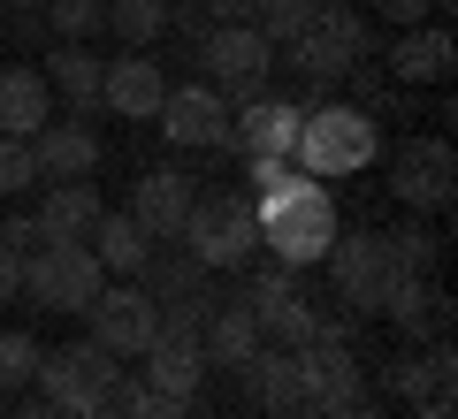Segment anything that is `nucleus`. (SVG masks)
Segmentation results:
<instances>
[{"label":"nucleus","mask_w":458,"mask_h":419,"mask_svg":"<svg viewBox=\"0 0 458 419\" xmlns=\"http://www.w3.org/2000/svg\"><path fill=\"white\" fill-rule=\"evenodd\" d=\"M252 214H260V252H276V267H321L328 244L344 237L336 198H328V183H313V176H291L283 191L252 198Z\"/></svg>","instance_id":"1"},{"label":"nucleus","mask_w":458,"mask_h":419,"mask_svg":"<svg viewBox=\"0 0 458 419\" xmlns=\"http://www.w3.org/2000/svg\"><path fill=\"white\" fill-rule=\"evenodd\" d=\"M382 161V122L367 107H352V99H321V107H306V122H298L291 138V168L313 183H344L360 176V168Z\"/></svg>","instance_id":"2"},{"label":"nucleus","mask_w":458,"mask_h":419,"mask_svg":"<svg viewBox=\"0 0 458 419\" xmlns=\"http://www.w3.org/2000/svg\"><path fill=\"white\" fill-rule=\"evenodd\" d=\"M176 244L207 274H245L252 259H260V214H252L245 191H199L191 198V222H183Z\"/></svg>","instance_id":"3"},{"label":"nucleus","mask_w":458,"mask_h":419,"mask_svg":"<svg viewBox=\"0 0 458 419\" xmlns=\"http://www.w3.org/2000/svg\"><path fill=\"white\" fill-rule=\"evenodd\" d=\"M367 46H375V31H367V16L352 8V0H313L306 31H298L283 54L298 62V77H306V84L336 92V84H344V69H352V62H367Z\"/></svg>","instance_id":"4"},{"label":"nucleus","mask_w":458,"mask_h":419,"mask_svg":"<svg viewBox=\"0 0 458 419\" xmlns=\"http://www.w3.org/2000/svg\"><path fill=\"white\" fill-rule=\"evenodd\" d=\"M321 267L336 274V297H344L352 313H390L397 282H405V267H397V244H390V229H352V237H336Z\"/></svg>","instance_id":"5"},{"label":"nucleus","mask_w":458,"mask_h":419,"mask_svg":"<svg viewBox=\"0 0 458 419\" xmlns=\"http://www.w3.org/2000/svg\"><path fill=\"white\" fill-rule=\"evenodd\" d=\"M131 282L153 297L161 328H183V336H199V328H207V313L222 306V297H214V274L199 267L191 252H161V244H153V259L131 274Z\"/></svg>","instance_id":"6"},{"label":"nucleus","mask_w":458,"mask_h":419,"mask_svg":"<svg viewBox=\"0 0 458 419\" xmlns=\"http://www.w3.org/2000/svg\"><path fill=\"white\" fill-rule=\"evenodd\" d=\"M199 69H207V84L229 99V107H245V99H260L267 92V69H276V46H267L252 23H214L207 38H199V54H191Z\"/></svg>","instance_id":"7"},{"label":"nucleus","mask_w":458,"mask_h":419,"mask_svg":"<svg viewBox=\"0 0 458 419\" xmlns=\"http://www.w3.org/2000/svg\"><path fill=\"white\" fill-rule=\"evenodd\" d=\"M99 282H107V267L92 259V244H38L31 259H23V297L47 313H77L99 297Z\"/></svg>","instance_id":"8"},{"label":"nucleus","mask_w":458,"mask_h":419,"mask_svg":"<svg viewBox=\"0 0 458 419\" xmlns=\"http://www.w3.org/2000/svg\"><path fill=\"white\" fill-rule=\"evenodd\" d=\"M123 373V358H107L92 336H77V343H54V351H38V373L31 381L47 389V412H84V404H99L107 397V381Z\"/></svg>","instance_id":"9"},{"label":"nucleus","mask_w":458,"mask_h":419,"mask_svg":"<svg viewBox=\"0 0 458 419\" xmlns=\"http://www.w3.org/2000/svg\"><path fill=\"white\" fill-rule=\"evenodd\" d=\"M245 306H252V321H260V336H267V343H283V351L313 343V336H321V321H328V313L306 297L298 267H260V274L245 282Z\"/></svg>","instance_id":"10"},{"label":"nucleus","mask_w":458,"mask_h":419,"mask_svg":"<svg viewBox=\"0 0 458 419\" xmlns=\"http://www.w3.org/2000/svg\"><path fill=\"white\" fill-rule=\"evenodd\" d=\"M298 366H306V397L321 404V412L367 404V366H360V351H352V328L344 321H321V336L298 343Z\"/></svg>","instance_id":"11"},{"label":"nucleus","mask_w":458,"mask_h":419,"mask_svg":"<svg viewBox=\"0 0 458 419\" xmlns=\"http://www.w3.org/2000/svg\"><path fill=\"white\" fill-rule=\"evenodd\" d=\"M84 328H92V343H99L107 358L131 366V358L161 336V313H153V297L138 290V282H99V297L84 306Z\"/></svg>","instance_id":"12"},{"label":"nucleus","mask_w":458,"mask_h":419,"mask_svg":"<svg viewBox=\"0 0 458 419\" xmlns=\"http://www.w3.org/2000/svg\"><path fill=\"white\" fill-rule=\"evenodd\" d=\"M451 191H458L451 138H412V146L390 161V198L405 214H443V206H451Z\"/></svg>","instance_id":"13"},{"label":"nucleus","mask_w":458,"mask_h":419,"mask_svg":"<svg viewBox=\"0 0 458 419\" xmlns=\"http://www.w3.org/2000/svg\"><path fill=\"white\" fill-rule=\"evenodd\" d=\"M298 122H306V107H298V99L260 92V99H245V107H229V138H222V146L237 153V161H291Z\"/></svg>","instance_id":"14"},{"label":"nucleus","mask_w":458,"mask_h":419,"mask_svg":"<svg viewBox=\"0 0 458 419\" xmlns=\"http://www.w3.org/2000/svg\"><path fill=\"white\" fill-rule=\"evenodd\" d=\"M161 138L176 153H214L229 138V99L214 92V84H168V99H161Z\"/></svg>","instance_id":"15"},{"label":"nucleus","mask_w":458,"mask_h":419,"mask_svg":"<svg viewBox=\"0 0 458 419\" xmlns=\"http://www.w3.org/2000/svg\"><path fill=\"white\" fill-rule=\"evenodd\" d=\"M161 99H168V69L153 62V46H123V62L99 69V107L123 122H153Z\"/></svg>","instance_id":"16"},{"label":"nucleus","mask_w":458,"mask_h":419,"mask_svg":"<svg viewBox=\"0 0 458 419\" xmlns=\"http://www.w3.org/2000/svg\"><path fill=\"white\" fill-rule=\"evenodd\" d=\"M207 351H199V336H183V328H161V336L138 351V381L153 389V397H176V404H199V389H207Z\"/></svg>","instance_id":"17"},{"label":"nucleus","mask_w":458,"mask_h":419,"mask_svg":"<svg viewBox=\"0 0 458 419\" xmlns=\"http://www.w3.org/2000/svg\"><path fill=\"white\" fill-rule=\"evenodd\" d=\"M191 198H199V176H183V168H153V176H138V191H131L123 214H131L153 244H176L183 222H191Z\"/></svg>","instance_id":"18"},{"label":"nucleus","mask_w":458,"mask_h":419,"mask_svg":"<svg viewBox=\"0 0 458 419\" xmlns=\"http://www.w3.org/2000/svg\"><path fill=\"white\" fill-rule=\"evenodd\" d=\"M237 381H245V397L260 404L267 419H298L306 412V366H298V351H283V343H260V351L237 366Z\"/></svg>","instance_id":"19"},{"label":"nucleus","mask_w":458,"mask_h":419,"mask_svg":"<svg viewBox=\"0 0 458 419\" xmlns=\"http://www.w3.org/2000/svg\"><path fill=\"white\" fill-rule=\"evenodd\" d=\"M31 153H38V176L47 183H92L99 176V130L77 122V114H54L31 138Z\"/></svg>","instance_id":"20"},{"label":"nucleus","mask_w":458,"mask_h":419,"mask_svg":"<svg viewBox=\"0 0 458 419\" xmlns=\"http://www.w3.org/2000/svg\"><path fill=\"white\" fill-rule=\"evenodd\" d=\"M451 62H458V46H451V31L443 23H412V31H397L390 38V54H382V69H390V84H443L451 77Z\"/></svg>","instance_id":"21"},{"label":"nucleus","mask_w":458,"mask_h":419,"mask_svg":"<svg viewBox=\"0 0 458 419\" xmlns=\"http://www.w3.org/2000/svg\"><path fill=\"white\" fill-rule=\"evenodd\" d=\"M99 54L84 46V38H62V46L47 54V84H54V114H77V122H92L99 114Z\"/></svg>","instance_id":"22"},{"label":"nucleus","mask_w":458,"mask_h":419,"mask_svg":"<svg viewBox=\"0 0 458 419\" xmlns=\"http://www.w3.org/2000/svg\"><path fill=\"white\" fill-rule=\"evenodd\" d=\"M458 381V358H451V336L443 343H405V351L382 366V389H390L397 404H420V397H443V389Z\"/></svg>","instance_id":"23"},{"label":"nucleus","mask_w":458,"mask_h":419,"mask_svg":"<svg viewBox=\"0 0 458 419\" xmlns=\"http://www.w3.org/2000/svg\"><path fill=\"white\" fill-rule=\"evenodd\" d=\"M47 122H54V84H47V69L8 62V69H0V138H38Z\"/></svg>","instance_id":"24"},{"label":"nucleus","mask_w":458,"mask_h":419,"mask_svg":"<svg viewBox=\"0 0 458 419\" xmlns=\"http://www.w3.org/2000/svg\"><path fill=\"white\" fill-rule=\"evenodd\" d=\"M390 321L405 328V343H443L451 336V297H443L436 274H405L390 297Z\"/></svg>","instance_id":"25"},{"label":"nucleus","mask_w":458,"mask_h":419,"mask_svg":"<svg viewBox=\"0 0 458 419\" xmlns=\"http://www.w3.org/2000/svg\"><path fill=\"white\" fill-rule=\"evenodd\" d=\"M99 214H107V198H99L92 183H54L47 206H38L31 222H38V237H47V244H84L99 229Z\"/></svg>","instance_id":"26"},{"label":"nucleus","mask_w":458,"mask_h":419,"mask_svg":"<svg viewBox=\"0 0 458 419\" xmlns=\"http://www.w3.org/2000/svg\"><path fill=\"white\" fill-rule=\"evenodd\" d=\"M260 343H267V336H260V321H252V306H214L207 328H199V351H207V366H229V373L245 366Z\"/></svg>","instance_id":"27"},{"label":"nucleus","mask_w":458,"mask_h":419,"mask_svg":"<svg viewBox=\"0 0 458 419\" xmlns=\"http://www.w3.org/2000/svg\"><path fill=\"white\" fill-rule=\"evenodd\" d=\"M84 244H92V259H99V267L114 274V282H131V274H138V267L153 259V237H146V229L131 222V214H99V229H92Z\"/></svg>","instance_id":"28"},{"label":"nucleus","mask_w":458,"mask_h":419,"mask_svg":"<svg viewBox=\"0 0 458 419\" xmlns=\"http://www.w3.org/2000/svg\"><path fill=\"white\" fill-rule=\"evenodd\" d=\"M107 31L123 46H153L168 31V0H107Z\"/></svg>","instance_id":"29"},{"label":"nucleus","mask_w":458,"mask_h":419,"mask_svg":"<svg viewBox=\"0 0 458 419\" xmlns=\"http://www.w3.org/2000/svg\"><path fill=\"white\" fill-rule=\"evenodd\" d=\"M306 16H313V0H252V31H260L276 54L306 31Z\"/></svg>","instance_id":"30"},{"label":"nucleus","mask_w":458,"mask_h":419,"mask_svg":"<svg viewBox=\"0 0 458 419\" xmlns=\"http://www.w3.org/2000/svg\"><path fill=\"white\" fill-rule=\"evenodd\" d=\"M47 8V31L54 38H92L107 31V0H38Z\"/></svg>","instance_id":"31"},{"label":"nucleus","mask_w":458,"mask_h":419,"mask_svg":"<svg viewBox=\"0 0 458 419\" xmlns=\"http://www.w3.org/2000/svg\"><path fill=\"white\" fill-rule=\"evenodd\" d=\"M38 153H31V138H0V198H23V191H38Z\"/></svg>","instance_id":"32"},{"label":"nucleus","mask_w":458,"mask_h":419,"mask_svg":"<svg viewBox=\"0 0 458 419\" xmlns=\"http://www.w3.org/2000/svg\"><path fill=\"white\" fill-rule=\"evenodd\" d=\"M31 373H38V336L0 328V397H8V389H31Z\"/></svg>","instance_id":"33"},{"label":"nucleus","mask_w":458,"mask_h":419,"mask_svg":"<svg viewBox=\"0 0 458 419\" xmlns=\"http://www.w3.org/2000/svg\"><path fill=\"white\" fill-rule=\"evenodd\" d=\"M390 244H397V267H405V274H436V259H443V244L428 237L420 222H405V229H397Z\"/></svg>","instance_id":"34"},{"label":"nucleus","mask_w":458,"mask_h":419,"mask_svg":"<svg viewBox=\"0 0 458 419\" xmlns=\"http://www.w3.org/2000/svg\"><path fill=\"white\" fill-rule=\"evenodd\" d=\"M38 244H47V237H38V222H31V214H8V222H0V252H16V259H31Z\"/></svg>","instance_id":"35"},{"label":"nucleus","mask_w":458,"mask_h":419,"mask_svg":"<svg viewBox=\"0 0 458 419\" xmlns=\"http://www.w3.org/2000/svg\"><path fill=\"white\" fill-rule=\"evenodd\" d=\"M245 176H252V191H245V198H267V191H283L298 168H291V161H245Z\"/></svg>","instance_id":"36"},{"label":"nucleus","mask_w":458,"mask_h":419,"mask_svg":"<svg viewBox=\"0 0 458 419\" xmlns=\"http://www.w3.org/2000/svg\"><path fill=\"white\" fill-rule=\"evenodd\" d=\"M123 419H199V412H191V404H176V397H153V389H146V397H138Z\"/></svg>","instance_id":"37"},{"label":"nucleus","mask_w":458,"mask_h":419,"mask_svg":"<svg viewBox=\"0 0 458 419\" xmlns=\"http://www.w3.org/2000/svg\"><path fill=\"white\" fill-rule=\"evenodd\" d=\"M375 8H382V16L397 23V31H412V23H428V16H436L428 0H375Z\"/></svg>","instance_id":"38"},{"label":"nucleus","mask_w":458,"mask_h":419,"mask_svg":"<svg viewBox=\"0 0 458 419\" xmlns=\"http://www.w3.org/2000/svg\"><path fill=\"white\" fill-rule=\"evenodd\" d=\"M207 23H252V0H199Z\"/></svg>","instance_id":"39"},{"label":"nucleus","mask_w":458,"mask_h":419,"mask_svg":"<svg viewBox=\"0 0 458 419\" xmlns=\"http://www.w3.org/2000/svg\"><path fill=\"white\" fill-rule=\"evenodd\" d=\"M8 297H23V259L16 252H0V306H8Z\"/></svg>","instance_id":"40"},{"label":"nucleus","mask_w":458,"mask_h":419,"mask_svg":"<svg viewBox=\"0 0 458 419\" xmlns=\"http://www.w3.org/2000/svg\"><path fill=\"white\" fill-rule=\"evenodd\" d=\"M412 419H458V404H451V389H443V397H420V404H412Z\"/></svg>","instance_id":"41"},{"label":"nucleus","mask_w":458,"mask_h":419,"mask_svg":"<svg viewBox=\"0 0 458 419\" xmlns=\"http://www.w3.org/2000/svg\"><path fill=\"white\" fill-rule=\"evenodd\" d=\"M69 419H114V412H107V404H84V412H69Z\"/></svg>","instance_id":"42"},{"label":"nucleus","mask_w":458,"mask_h":419,"mask_svg":"<svg viewBox=\"0 0 458 419\" xmlns=\"http://www.w3.org/2000/svg\"><path fill=\"white\" fill-rule=\"evenodd\" d=\"M8 8H38V0H8Z\"/></svg>","instance_id":"43"},{"label":"nucleus","mask_w":458,"mask_h":419,"mask_svg":"<svg viewBox=\"0 0 458 419\" xmlns=\"http://www.w3.org/2000/svg\"><path fill=\"white\" fill-rule=\"evenodd\" d=\"M47 419H62V412H47Z\"/></svg>","instance_id":"44"}]
</instances>
